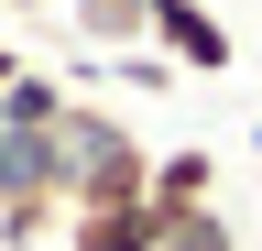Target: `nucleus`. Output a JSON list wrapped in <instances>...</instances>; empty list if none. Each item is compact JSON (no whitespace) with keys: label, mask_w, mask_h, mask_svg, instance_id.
Here are the masks:
<instances>
[{"label":"nucleus","mask_w":262,"mask_h":251,"mask_svg":"<svg viewBox=\"0 0 262 251\" xmlns=\"http://www.w3.org/2000/svg\"><path fill=\"white\" fill-rule=\"evenodd\" d=\"M251 142H262V120H251Z\"/></svg>","instance_id":"obj_10"},{"label":"nucleus","mask_w":262,"mask_h":251,"mask_svg":"<svg viewBox=\"0 0 262 251\" xmlns=\"http://www.w3.org/2000/svg\"><path fill=\"white\" fill-rule=\"evenodd\" d=\"M153 55H175L186 77H229L241 66V44H229V22L208 0H153Z\"/></svg>","instance_id":"obj_1"},{"label":"nucleus","mask_w":262,"mask_h":251,"mask_svg":"<svg viewBox=\"0 0 262 251\" xmlns=\"http://www.w3.org/2000/svg\"><path fill=\"white\" fill-rule=\"evenodd\" d=\"M66 99H77V77H55V66H22L11 87H0V131H55Z\"/></svg>","instance_id":"obj_6"},{"label":"nucleus","mask_w":262,"mask_h":251,"mask_svg":"<svg viewBox=\"0 0 262 251\" xmlns=\"http://www.w3.org/2000/svg\"><path fill=\"white\" fill-rule=\"evenodd\" d=\"M55 22H66L88 55H131V44H153V0H66Z\"/></svg>","instance_id":"obj_3"},{"label":"nucleus","mask_w":262,"mask_h":251,"mask_svg":"<svg viewBox=\"0 0 262 251\" xmlns=\"http://www.w3.org/2000/svg\"><path fill=\"white\" fill-rule=\"evenodd\" d=\"M0 11H11V22H33V11H66V0H0Z\"/></svg>","instance_id":"obj_9"},{"label":"nucleus","mask_w":262,"mask_h":251,"mask_svg":"<svg viewBox=\"0 0 262 251\" xmlns=\"http://www.w3.org/2000/svg\"><path fill=\"white\" fill-rule=\"evenodd\" d=\"M153 218H164V208H153ZM153 251H241V218H229V208H175V218L153 230Z\"/></svg>","instance_id":"obj_7"},{"label":"nucleus","mask_w":262,"mask_h":251,"mask_svg":"<svg viewBox=\"0 0 262 251\" xmlns=\"http://www.w3.org/2000/svg\"><path fill=\"white\" fill-rule=\"evenodd\" d=\"M153 208H164V218H175V208H219V153H208V142L153 153Z\"/></svg>","instance_id":"obj_4"},{"label":"nucleus","mask_w":262,"mask_h":251,"mask_svg":"<svg viewBox=\"0 0 262 251\" xmlns=\"http://www.w3.org/2000/svg\"><path fill=\"white\" fill-rule=\"evenodd\" d=\"M98 66H110L120 87H131V99H164V87H175L186 66H175V55H153V44H131V55H98Z\"/></svg>","instance_id":"obj_8"},{"label":"nucleus","mask_w":262,"mask_h":251,"mask_svg":"<svg viewBox=\"0 0 262 251\" xmlns=\"http://www.w3.org/2000/svg\"><path fill=\"white\" fill-rule=\"evenodd\" d=\"M77 186V164H66L55 131H0V208L11 197H66Z\"/></svg>","instance_id":"obj_2"},{"label":"nucleus","mask_w":262,"mask_h":251,"mask_svg":"<svg viewBox=\"0 0 262 251\" xmlns=\"http://www.w3.org/2000/svg\"><path fill=\"white\" fill-rule=\"evenodd\" d=\"M153 197L142 208H66V251H153Z\"/></svg>","instance_id":"obj_5"}]
</instances>
